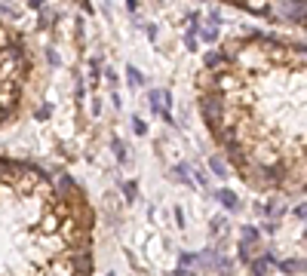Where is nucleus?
Instances as JSON below:
<instances>
[{
	"label": "nucleus",
	"instance_id": "nucleus-1",
	"mask_svg": "<svg viewBox=\"0 0 307 276\" xmlns=\"http://www.w3.org/2000/svg\"><path fill=\"white\" fill-rule=\"evenodd\" d=\"M197 108L255 194H307V40L240 34L203 55Z\"/></svg>",
	"mask_w": 307,
	"mask_h": 276
},
{
	"label": "nucleus",
	"instance_id": "nucleus-2",
	"mask_svg": "<svg viewBox=\"0 0 307 276\" xmlns=\"http://www.w3.org/2000/svg\"><path fill=\"white\" fill-rule=\"evenodd\" d=\"M95 212L65 169L0 157V276H92Z\"/></svg>",
	"mask_w": 307,
	"mask_h": 276
},
{
	"label": "nucleus",
	"instance_id": "nucleus-3",
	"mask_svg": "<svg viewBox=\"0 0 307 276\" xmlns=\"http://www.w3.org/2000/svg\"><path fill=\"white\" fill-rule=\"evenodd\" d=\"M34 80L37 55L28 34L9 22H0V129L25 111Z\"/></svg>",
	"mask_w": 307,
	"mask_h": 276
},
{
	"label": "nucleus",
	"instance_id": "nucleus-4",
	"mask_svg": "<svg viewBox=\"0 0 307 276\" xmlns=\"http://www.w3.org/2000/svg\"><path fill=\"white\" fill-rule=\"evenodd\" d=\"M234 9H243L268 25L307 31V0H218Z\"/></svg>",
	"mask_w": 307,
	"mask_h": 276
},
{
	"label": "nucleus",
	"instance_id": "nucleus-5",
	"mask_svg": "<svg viewBox=\"0 0 307 276\" xmlns=\"http://www.w3.org/2000/svg\"><path fill=\"white\" fill-rule=\"evenodd\" d=\"M274 267H277V258H274V255H255V258L249 261V273L252 276H268Z\"/></svg>",
	"mask_w": 307,
	"mask_h": 276
},
{
	"label": "nucleus",
	"instance_id": "nucleus-6",
	"mask_svg": "<svg viewBox=\"0 0 307 276\" xmlns=\"http://www.w3.org/2000/svg\"><path fill=\"white\" fill-rule=\"evenodd\" d=\"M215 200H218V203H221L228 212H237V209L243 206V203H240V197H237L231 187H218V190H215Z\"/></svg>",
	"mask_w": 307,
	"mask_h": 276
},
{
	"label": "nucleus",
	"instance_id": "nucleus-7",
	"mask_svg": "<svg viewBox=\"0 0 307 276\" xmlns=\"http://www.w3.org/2000/svg\"><path fill=\"white\" fill-rule=\"evenodd\" d=\"M277 270H283L286 276L307 273V261H304V258H289V261H277Z\"/></svg>",
	"mask_w": 307,
	"mask_h": 276
},
{
	"label": "nucleus",
	"instance_id": "nucleus-8",
	"mask_svg": "<svg viewBox=\"0 0 307 276\" xmlns=\"http://www.w3.org/2000/svg\"><path fill=\"white\" fill-rule=\"evenodd\" d=\"M255 246H258V243H243V240H240V243H237V258L249 264V261L258 255V252H255Z\"/></svg>",
	"mask_w": 307,
	"mask_h": 276
},
{
	"label": "nucleus",
	"instance_id": "nucleus-9",
	"mask_svg": "<svg viewBox=\"0 0 307 276\" xmlns=\"http://www.w3.org/2000/svg\"><path fill=\"white\" fill-rule=\"evenodd\" d=\"M172 178H175V181H185V187H194V178H191V169H188V166H175V169H172Z\"/></svg>",
	"mask_w": 307,
	"mask_h": 276
},
{
	"label": "nucleus",
	"instance_id": "nucleus-10",
	"mask_svg": "<svg viewBox=\"0 0 307 276\" xmlns=\"http://www.w3.org/2000/svg\"><path fill=\"white\" fill-rule=\"evenodd\" d=\"M240 240H243V243H258V240H261V230H258L255 224H246V227L240 230Z\"/></svg>",
	"mask_w": 307,
	"mask_h": 276
},
{
	"label": "nucleus",
	"instance_id": "nucleus-11",
	"mask_svg": "<svg viewBox=\"0 0 307 276\" xmlns=\"http://www.w3.org/2000/svg\"><path fill=\"white\" fill-rule=\"evenodd\" d=\"M209 169H212L218 178H228V166H224V160H221V157H212V160H209Z\"/></svg>",
	"mask_w": 307,
	"mask_h": 276
},
{
	"label": "nucleus",
	"instance_id": "nucleus-12",
	"mask_svg": "<svg viewBox=\"0 0 307 276\" xmlns=\"http://www.w3.org/2000/svg\"><path fill=\"white\" fill-rule=\"evenodd\" d=\"M123 197H126V203H135V197H138V181H123Z\"/></svg>",
	"mask_w": 307,
	"mask_h": 276
},
{
	"label": "nucleus",
	"instance_id": "nucleus-13",
	"mask_svg": "<svg viewBox=\"0 0 307 276\" xmlns=\"http://www.w3.org/2000/svg\"><path fill=\"white\" fill-rule=\"evenodd\" d=\"M215 270H218L221 276H231V273H234V261H231V258H221V255H218V261H215Z\"/></svg>",
	"mask_w": 307,
	"mask_h": 276
},
{
	"label": "nucleus",
	"instance_id": "nucleus-14",
	"mask_svg": "<svg viewBox=\"0 0 307 276\" xmlns=\"http://www.w3.org/2000/svg\"><path fill=\"white\" fill-rule=\"evenodd\" d=\"M111 147H114V157H117V163H126V157H129V154H126V144H123L120 138H114V141H111Z\"/></svg>",
	"mask_w": 307,
	"mask_h": 276
},
{
	"label": "nucleus",
	"instance_id": "nucleus-15",
	"mask_svg": "<svg viewBox=\"0 0 307 276\" xmlns=\"http://www.w3.org/2000/svg\"><path fill=\"white\" fill-rule=\"evenodd\" d=\"M126 80H129V86H141V83H145V77H141V71H135L132 65L126 68Z\"/></svg>",
	"mask_w": 307,
	"mask_h": 276
},
{
	"label": "nucleus",
	"instance_id": "nucleus-16",
	"mask_svg": "<svg viewBox=\"0 0 307 276\" xmlns=\"http://www.w3.org/2000/svg\"><path fill=\"white\" fill-rule=\"evenodd\" d=\"M203 40H206V43H215V40H218V25L209 22V25L203 28Z\"/></svg>",
	"mask_w": 307,
	"mask_h": 276
},
{
	"label": "nucleus",
	"instance_id": "nucleus-17",
	"mask_svg": "<svg viewBox=\"0 0 307 276\" xmlns=\"http://www.w3.org/2000/svg\"><path fill=\"white\" fill-rule=\"evenodd\" d=\"M132 129H135V135H148V123H145L141 117H135V120H132Z\"/></svg>",
	"mask_w": 307,
	"mask_h": 276
},
{
	"label": "nucleus",
	"instance_id": "nucleus-18",
	"mask_svg": "<svg viewBox=\"0 0 307 276\" xmlns=\"http://www.w3.org/2000/svg\"><path fill=\"white\" fill-rule=\"evenodd\" d=\"M181 267H197V252H188V255H181Z\"/></svg>",
	"mask_w": 307,
	"mask_h": 276
},
{
	"label": "nucleus",
	"instance_id": "nucleus-19",
	"mask_svg": "<svg viewBox=\"0 0 307 276\" xmlns=\"http://www.w3.org/2000/svg\"><path fill=\"white\" fill-rule=\"evenodd\" d=\"M221 227H224V218H221V215H218V218H212V224H209V230H212V233H218Z\"/></svg>",
	"mask_w": 307,
	"mask_h": 276
},
{
	"label": "nucleus",
	"instance_id": "nucleus-20",
	"mask_svg": "<svg viewBox=\"0 0 307 276\" xmlns=\"http://www.w3.org/2000/svg\"><path fill=\"white\" fill-rule=\"evenodd\" d=\"M295 215H298L301 221H307V203H301V206H295Z\"/></svg>",
	"mask_w": 307,
	"mask_h": 276
},
{
	"label": "nucleus",
	"instance_id": "nucleus-21",
	"mask_svg": "<svg viewBox=\"0 0 307 276\" xmlns=\"http://www.w3.org/2000/svg\"><path fill=\"white\" fill-rule=\"evenodd\" d=\"M172 276H194V267H178Z\"/></svg>",
	"mask_w": 307,
	"mask_h": 276
},
{
	"label": "nucleus",
	"instance_id": "nucleus-22",
	"mask_svg": "<svg viewBox=\"0 0 307 276\" xmlns=\"http://www.w3.org/2000/svg\"><path fill=\"white\" fill-rule=\"evenodd\" d=\"M49 111H52V108H49V104H43V108L37 111V117H40V120H46V117H49Z\"/></svg>",
	"mask_w": 307,
	"mask_h": 276
},
{
	"label": "nucleus",
	"instance_id": "nucleus-23",
	"mask_svg": "<svg viewBox=\"0 0 307 276\" xmlns=\"http://www.w3.org/2000/svg\"><path fill=\"white\" fill-rule=\"evenodd\" d=\"M43 3H46V0H28V6H31V9H40Z\"/></svg>",
	"mask_w": 307,
	"mask_h": 276
},
{
	"label": "nucleus",
	"instance_id": "nucleus-24",
	"mask_svg": "<svg viewBox=\"0 0 307 276\" xmlns=\"http://www.w3.org/2000/svg\"><path fill=\"white\" fill-rule=\"evenodd\" d=\"M304 240H307V230H304Z\"/></svg>",
	"mask_w": 307,
	"mask_h": 276
},
{
	"label": "nucleus",
	"instance_id": "nucleus-25",
	"mask_svg": "<svg viewBox=\"0 0 307 276\" xmlns=\"http://www.w3.org/2000/svg\"><path fill=\"white\" fill-rule=\"evenodd\" d=\"M111 276H114V273H111Z\"/></svg>",
	"mask_w": 307,
	"mask_h": 276
}]
</instances>
